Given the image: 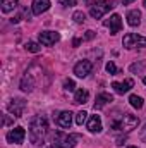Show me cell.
Masks as SVG:
<instances>
[{
	"mask_svg": "<svg viewBox=\"0 0 146 148\" xmlns=\"http://www.w3.org/2000/svg\"><path fill=\"white\" fill-rule=\"evenodd\" d=\"M46 131H48L46 119L43 115H35L31 119V124H29V140H31V143L35 147L43 145L45 136H46Z\"/></svg>",
	"mask_w": 146,
	"mask_h": 148,
	"instance_id": "obj_1",
	"label": "cell"
},
{
	"mask_svg": "<svg viewBox=\"0 0 146 148\" xmlns=\"http://www.w3.org/2000/svg\"><path fill=\"white\" fill-rule=\"evenodd\" d=\"M138 124H139V119H138L136 115H132V114H122L119 119H113V121L110 122L112 129L122 131V133H129V131L136 129Z\"/></svg>",
	"mask_w": 146,
	"mask_h": 148,
	"instance_id": "obj_2",
	"label": "cell"
},
{
	"mask_svg": "<svg viewBox=\"0 0 146 148\" xmlns=\"http://www.w3.org/2000/svg\"><path fill=\"white\" fill-rule=\"evenodd\" d=\"M52 140H53V145L59 148H74L79 136L77 134H65L62 131H55Z\"/></svg>",
	"mask_w": 146,
	"mask_h": 148,
	"instance_id": "obj_3",
	"label": "cell"
},
{
	"mask_svg": "<svg viewBox=\"0 0 146 148\" xmlns=\"http://www.w3.org/2000/svg\"><path fill=\"white\" fill-rule=\"evenodd\" d=\"M112 7H113V5H112L110 2H107V0H100L98 3L91 5V9H89V14H91V17H95V19H100V17H103V16L108 12Z\"/></svg>",
	"mask_w": 146,
	"mask_h": 148,
	"instance_id": "obj_4",
	"label": "cell"
},
{
	"mask_svg": "<svg viewBox=\"0 0 146 148\" xmlns=\"http://www.w3.org/2000/svg\"><path fill=\"white\" fill-rule=\"evenodd\" d=\"M122 45L131 50L134 47H146V38L145 36H139V35H134V33H127L124 40H122Z\"/></svg>",
	"mask_w": 146,
	"mask_h": 148,
	"instance_id": "obj_5",
	"label": "cell"
},
{
	"mask_svg": "<svg viewBox=\"0 0 146 148\" xmlns=\"http://www.w3.org/2000/svg\"><path fill=\"white\" fill-rule=\"evenodd\" d=\"M38 40H40L41 45L52 47V45H55L60 40V35L57 31H41V33H38Z\"/></svg>",
	"mask_w": 146,
	"mask_h": 148,
	"instance_id": "obj_6",
	"label": "cell"
},
{
	"mask_svg": "<svg viewBox=\"0 0 146 148\" xmlns=\"http://www.w3.org/2000/svg\"><path fill=\"white\" fill-rule=\"evenodd\" d=\"M7 109H9L10 114H14V117H21L24 109H26V100H23V98H12L7 103Z\"/></svg>",
	"mask_w": 146,
	"mask_h": 148,
	"instance_id": "obj_7",
	"label": "cell"
},
{
	"mask_svg": "<svg viewBox=\"0 0 146 148\" xmlns=\"http://www.w3.org/2000/svg\"><path fill=\"white\" fill-rule=\"evenodd\" d=\"M24 138H26V131H24V127H21V126L10 129V131L7 133V141H9V143L21 145V143L24 141Z\"/></svg>",
	"mask_w": 146,
	"mask_h": 148,
	"instance_id": "obj_8",
	"label": "cell"
},
{
	"mask_svg": "<svg viewBox=\"0 0 146 148\" xmlns=\"http://www.w3.org/2000/svg\"><path fill=\"white\" fill-rule=\"evenodd\" d=\"M103 24L110 29V35H117V33L122 29V19H120V16H119V14L110 16V19H107Z\"/></svg>",
	"mask_w": 146,
	"mask_h": 148,
	"instance_id": "obj_9",
	"label": "cell"
},
{
	"mask_svg": "<svg viewBox=\"0 0 146 148\" xmlns=\"http://www.w3.org/2000/svg\"><path fill=\"white\" fill-rule=\"evenodd\" d=\"M91 69H93V64H91L89 60H79V62L74 66V74H76L77 77H86L88 74L91 73Z\"/></svg>",
	"mask_w": 146,
	"mask_h": 148,
	"instance_id": "obj_10",
	"label": "cell"
},
{
	"mask_svg": "<svg viewBox=\"0 0 146 148\" xmlns=\"http://www.w3.org/2000/svg\"><path fill=\"white\" fill-rule=\"evenodd\" d=\"M134 86V81L132 79H126L124 83H112V88H113V91L115 93H119V95H124V93H127L131 88Z\"/></svg>",
	"mask_w": 146,
	"mask_h": 148,
	"instance_id": "obj_11",
	"label": "cell"
},
{
	"mask_svg": "<svg viewBox=\"0 0 146 148\" xmlns=\"http://www.w3.org/2000/svg\"><path fill=\"white\" fill-rule=\"evenodd\" d=\"M57 124H59L60 127H64V129H69L71 124H72V114H71L69 110L60 112L59 117H57Z\"/></svg>",
	"mask_w": 146,
	"mask_h": 148,
	"instance_id": "obj_12",
	"label": "cell"
},
{
	"mask_svg": "<svg viewBox=\"0 0 146 148\" xmlns=\"http://www.w3.org/2000/svg\"><path fill=\"white\" fill-rule=\"evenodd\" d=\"M50 9V0H33V14L41 16Z\"/></svg>",
	"mask_w": 146,
	"mask_h": 148,
	"instance_id": "obj_13",
	"label": "cell"
},
{
	"mask_svg": "<svg viewBox=\"0 0 146 148\" xmlns=\"http://www.w3.org/2000/svg\"><path fill=\"white\" fill-rule=\"evenodd\" d=\"M88 129H89V133H100V131L103 129V126H102V117H100V115H91L89 121H88Z\"/></svg>",
	"mask_w": 146,
	"mask_h": 148,
	"instance_id": "obj_14",
	"label": "cell"
},
{
	"mask_svg": "<svg viewBox=\"0 0 146 148\" xmlns=\"http://www.w3.org/2000/svg\"><path fill=\"white\" fill-rule=\"evenodd\" d=\"M33 88H35V77L31 73H26L21 79V90L23 91H33Z\"/></svg>",
	"mask_w": 146,
	"mask_h": 148,
	"instance_id": "obj_15",
	"label": "cell"
},
{
	"mask_svg": "<svg viewBox=\"0 0 146 148\" xmlns=\"http://www.w3.org/2000/svg\"><path fill=\"white\" fill-rule=\"evenodd\" d=\"M110 102H113V97L108 95V93H100L98 97H96V102H95V110H100V109H103L107 103Z\"/></svg>",
	"mask_w": 146,
	"mask_h": 148,
	"instance_id": "obj_16",
	"label": "cell"
},
{
	"mask_svg": "<svg viewBox=\"0 0 146 148\" xmlns=\"http://www.w3.org/2000/svg\"><path fill=\"white\" fill-rule=\"evenodd\" d=\"M139 23H141V12L139 10H129L127 12V24L129 26H139Z\"/></svg>",
	"mask_w": 146,
	"mask_h": 148,
	"instance_id": "obj_17",
	"label": "cell"
},
{
	"mask_svg": "<svg viewBox=\"0 0 146 148\" xmlns=\"http://www.w3.org/2000/svg\"><path fill=\"white\" fill-rule=\"evenodd\" d=\"M17 2H19V0H0V9H2V12H3V14L12 12V10L17 7Z\"/></svg>",
	"mask_w": 146,
	"mask_h": 148,
	"instance_id": "obj_18",
	"label": "cell"
},
{
	"mask_svg": "<svg viewBox=\"0 0 146 148\" xmlns=\"http://www.w3.org/2000/svg\"><path fill=\"white\" fill-rule=\"evenodd\" d=\"M89 98V93L86 90H77L74 95V103H86Z\"/></svg>",
	"mask_w": 146,
	"mask_h": 148,
	"instance_id": "obj_19",
	"label": "cell"
},
{
	"mask_svg": "<svg viewBox=\"0 0 146 148\" xmlns=\"http://www.w3.org/2000/svg\"><path fill=\"white\" fill-rule=\"evenodd\" d=\"M24 48H26V52L38 53V52L41 50V43H36V41H28V43L24 45Z\"/></svg>",
	"mask_w": 146,
	"mask_h": 148,
	"instance_id": "obj_20",
	"label": "cell"
},
{
	"mask_svg": "<svg viewBox=\"0 0 146 148\" xmlns=\"http://www.w3.org/2000/svg\"><path fill=\"white\" fill-rule=\"evenodd\" d=\"M129 103H131L134 109H141V107H143V98L138 97V95H131V97H129Z\"/></svg>",
	"mask_w": 146,
	"mask_h": 148,
	"instance_id": "obj_21",
	"label": "cell"
},
{
	"mask_svg": "<svg viewBox=\"0 0 146 148\" xmlns=\"http://www.w3.org/2000/svg\"><path fill=\"white\" fill-rule=\"evenodd\" d=\"M86 119H88V114L84 110H79L76 114V124H77V126H83V124L86 122Z\"/></svg>",
	"mask_w": 146,
	"mask_h": 148,
	"instance_id": "obj_22",
	"label": "cell"
},
{
	"mask_svg": "<svg viewBox=\"0 0 146 148\" xmlns=\"http://www.w3.org/2000/svg\"><path fill=\"white\" fill-rule=\"evenodd\" d=\"M72 19L74 23H77V24H83L84 21H86V16H84V12H81V10H76L72 14Z\"/></svg>",
	"mask_w": 146,
	"mask_h": 148,
	"instance_id": "obj_23",
	"label": "cell"
},
{
	"mask_svg": "<svg viewBox=\"0 0 146 148\" xmlns=\"http://www.w3.org/2000/svg\"><path fill=\"white\" fill-rule=\"evenodd\" d=\"M64 90L65 91H74L76 90V83H74L72 79H65L64 81Z\"/></svg>",
	"mask_w": 146,
	"mask_h": 148,
	"instance_id": "obj_24",
	"label": "cell"
},
{
	"mask_svg": "<svg viewBox=\"0 0 146 148\" xmlns=\"http://www.w3.org/2000/svg\"><path fill=\"white\" fill-rule=\"evenodd\" d=\"M59 3L64 5V7H72V5L77 3V0H59Z\"/></svg>",
	"mask_w": 146,
	"mask_h": 148,
	"instance_id": "obj_25",
	"label": "cell"
},
{
	"mask_svg": "<svg viewBox=\"0 0 146 148\" xmlns=\"http://www.w3.org/2000/svg\"><path fill=\"white\" fill-rule=\"evenodd\" d=\"M105 69H107V73H110V74H117V67H115L113 62H108V64L105 66Z\"/></svg>",
	"mask_w": 146,
	"mask_h": 148,
	"instance_id": "obj_26",
	"label": "cell"
},
{
	"mask_svg": "<svg viewBox=\"0 0 146 148\" xmlns=\"http://www.w3.org/2000/svg\"><path fill=\"white\" fill-rule=\"evenodd\" d=\"M139 138H141L143 141H146V124H145V127L139 131Z\"/></svg>",
	"mask_w": 146,
	"mask_h": 148,
	"instance_id": "obj_27",
	"label": "cell"
},
{
	"mask_svg": "<svg viewBox=\"0 0 146 148\" xmlns=\"http://www.w3.org/2000/svg\"><path fill=\"white\" fill-rule=\"evenodd\" d=\"M93 38H95V31H91V29H89V31H86L84 40H93Z\"/></svg>",
	"mask_w": 146,
	"mask_h": 148,
	"instance_id": "obj_28",
	"label": "cell"
},
{
	"mask_svg": "<svg viewBox=\"0 0 146 148\" xmlns=\"http://www.w3.org/2000/svg\"><path fill=\"white\" fill-rule=\"evenodd\" d=\"M9 124H10V119L5 115V117H3V126H9Z\"/></svg>",
	"mask_w": 146,
	"mask_h": 148,
	"instance_id": "obj_29",
	"label": "cell"
},
{
	"mask_svg": "<svg viewBox=\"0 0 146 148\" xmlns=\"http://www.w3.org/2000/svg\"><path fill=\"white\" fill-rule=\"evenodd\" d=\"M122 2H124V3L127 5V3H131V2H134V0H122Z\"/></svg>",
	"mask_w": 146,
	"mask_h": 148,
	"instance_id": "obj_30",
	"label": "cell"
},
{
	"mask_svg": "<svg viewBox=\"0 0 146 148\" xmlns=\"http://www.w3.org/2000/svg\"><path fill=\"white\" fill-rule=\"evenodd\" d=\"M143 83H145V84H146V76H145V77H143Z\"/></svg>",
	"mask_w": 146,
	"mask_h": 148,
	"instance_id": "obj_31",
	"label": "cell"
},
{
	"mask_svg": "<svg viewBox=\"0 0 146 148\" xmlns=\"http://www.w3.org/2000/svg\"><path fill=\"white\" fill-rule=\"evenodd\" d=\"M127 148H138V147H127Z\"/></svg>",
	"mask_w": 146,
	"mask_h": 148,
	"instance_id": "obj_32",
	"label": "cell"
},
{
	"mask_svg": "<svg viewBox=\"0 0 146 148\" xmlns=\"http://www.w3.org/2000/svg\"><path fill=\"white\" fill-rule=\"evenodd\" d=\"M145 5H146V0H145Z\"/></svg>",
	"mask_w": 146,
	"mask_h": 148,
	"instance_id": "obj_33",
	"label": "cell"
}]
</instances>
